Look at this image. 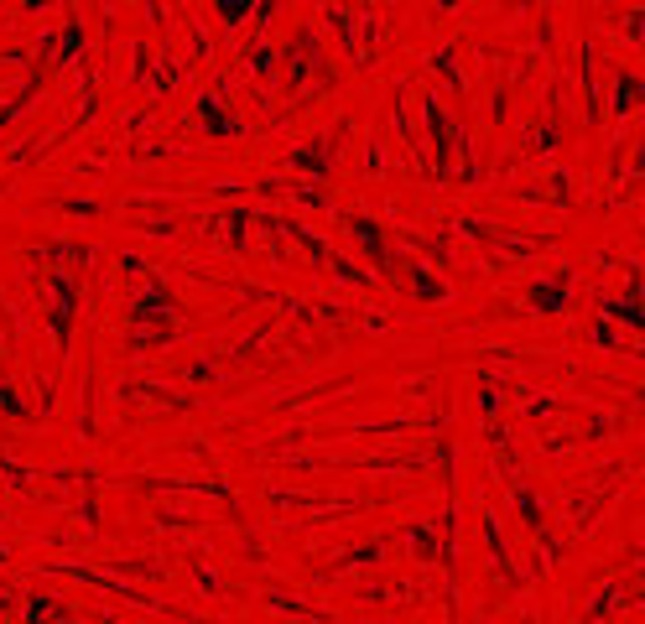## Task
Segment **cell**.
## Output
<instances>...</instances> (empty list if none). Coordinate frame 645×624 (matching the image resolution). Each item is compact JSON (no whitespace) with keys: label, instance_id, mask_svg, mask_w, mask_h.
<instances>
[{"label":"cell","instance_id":"cell-1","mask_svg":"<svg viewBox=\"0 0 645 624\" xmlns=\"http://www.w3.org/2000/svg\"><path fill=\"white\" fill-rule=\"evenodd\" d=\"M567 286H573V271H562L557 281H536L531 286V307L536 312H562L567 307Z\"/></svg>","mask_w":645,"mask_h":624},{"label":"cell","instance_id":"cell-2","mask_svg":"<svg viewBox=\"0 0 645 624\" xmlns=\"http://www.w3.org/2000/svg\"><path fill=\"white\" fill-rule=\"evenodd\" d=\"M354 234H359V240L370 245V260H375V266L396 276V260H391V245L380 240V224H370V219H354Z\"/></svg>","mask_w":645,"mask_h":624},{"label":"cell","instance_id":"cell-3","mask_svg":"<svg viewBox=\"0 0 645 624\" xmlns=\"http://www.w3.org/2000/svg\"><path fill=\"white\" fill-rule=\"evenodd\" d=\"M635 99H645V84H640V78H630V73H625V78H619V104H614V110H619V115H625V110H635Z\"/></svg>","mask_w":645,"mask_h":624},{"label":"cell","instance_id":"cell-4","mask_svg":"<svg viewBox=\"0 0 645 624\" xmlns=\"http://www.w3.org/2000/svg\"><path fill=\"white\" fill-rule=\"evenodd\" d=\"M593 338H599L604 349H614V328H609V323H593Z\"/></svg>","mask_w":645,"mask_h":624}]
</instances>
